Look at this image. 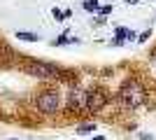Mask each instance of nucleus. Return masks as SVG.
Returning a JSON list of instances; mask_svg holds the SVG:
<instances>
[{"label": "nucleus", "instance_id": "obj_3", "mask_svg": "<svg viewBox=\"0 0 156 140\" xmlns=\"http://www.w3.org/2000/svg\"><path fill=\"white\" fill-rule=\"evenodd\" d=\"M35 107H37V112L47 114V117H51L61 110V93L58 89L54 87H44L42 91L35 93Z\"/></svg>", "mask_w": 156, "mask_h": 140}, {"label": "nucleus", "instance_id": "obj_8", "mask_svg": "<svg viewBox=\"0 0 156 140\" xmlns=\"http://www.w3.org/2000/svg\"><path fill=\"white\" fill-rule=\"evenodd\" d=\"M100 2H98V0H84V9L86 12H98V9H100Z\"/></svg>", "mask_w": 156, "mask_h": 140}, {"label": "nucleus", "instance_id": "obj_12", "mask_svg": "<svg viewBox=\"0 0 156 140\" xmlns=\"http://www.w3.org/2000/svg\"><path fill=\"white\" fill-rule=\"evenodd\" d=\"M98 12H100V16H105V14H110V12H112V5H105V7H100Z\"/></svg>", "mask_w": 156, "mask_h": 140}, {"label": "nucleus", "instance_id": "obj_10", "mask_svg": "<svg viewBox=\"0 0 156 140\" xmlns=\"http://www.w3.org/2000/svg\"><path fill=\"white\" fill-rule=\"evenodd\" d=\"M149 35H151V31H144V33H140V35H137L135 40H137V42H147V40H149Z\"/></svg>", "mask_w": 156, "mask_h": 140}, {"label": "nucleus", "instance_id": "obj_2", "mask_svg": "<svg viewBox=\"0 0 156 140\" xmlns=\"http://www.w3.org/2000/svg\"><path fill=\"white\" fill-rule=\"evenodd\" d=\"M21 70L30 77H37V80H58L63 77V70H61L56 63H49V61H35V59H26Z\"/></svg>", "mask_w": 156, "mask_h": 140}, {"label": "nucleus", "instance_id": "obj_5", "mask_svg": "<svg viewBox=\"0 0 156 140\" xmlns=\"http://www.w3.org/2000/svg\"><path fill=\"white\" fill-rule=\"evenodd\" d=\"M110 103V93L103 87H93L89 89V98H86V114H96L100 112L105 105Z\"/></svg>", "mask_w": 156, "mask_h": 140}, {"label": "nucleus", "instance_id": "obj_4", "mask_svg": "<svg viewBox=\"0 0 156 140\" xmlns=\"http://www.w3.org/2000/svg\"><path fill=\"white\" fill-rule=\"evenodd\" d=\"M86 98H89V89L84 87H72L65 96V105H68V112L75 114H86Z\"/></svg>", "mask_w": 156, "mask_h": 140}, {"label": "nucleus", "instance_id": "obj_6", "mask_svg": "<svg viewBox=\"0 0 156 140\" xmlns=\"http://www.w3.org/2000/svg\"><path fill=\"white\" fill-rule=\"evenodd\" d=\"M68 42H77V38H70L68 33H63V35H58V38L51 42V47H63V45H68Z\"/></svg>", "mask_w": 156, "mask_h": 140}, {"label": "nucleus", "instance_id": "obj_14", "mask_svg": "<svg viewBox=\"0 0 156 140\" xmlns=\"http://www.w3.org/2000/svg\"><path fill=\"white\" fill-rule=\"evenodd\" d=\"M93 140H105V135H96V138H93Z\"/></svg>", "mask_w": 156, "mask_h": 140}, {"label": "nucleus", "instance_id": "obj_11", "mask_svg": "<svg viewBox=\"0 0 156 140\" xmlns=\"http://www.w3.org/2000/svg\"><path fill=\"white\" fill-rule=\"evenodd\" d=\"M51 14H54V19H65V14L61 12V9H56V7L51 9Z\"/></svg>", "mask_w": 156, "mask_h": 140}, {"label": "nucleus", "instance_id": "obj_7", "mask_svg": "<svg viewBox=\"0 0 156 140\" xmlns=\"http://www.w3.org/2000/svg\"><path fill=\"white\" fill-rule=\"evenodd\" d=\"M16 38L23 42H37L40 40V35H35V33H16Z\"/></svg>", "mask_w": 156, "mask_h": 140}, {"label": "nucleus", "instance_id": "obj_15", "mask_svg": "<svg viewBox=\"0 0 156 140\" xmlns=\"http://www.w3.org/2000/svg\"><path fill=\"white\" fill-rule=\"evenodd\" d=\"M14 140H16V138H14Z\"/></svg>", "mask_w": 156, "mask_h": 140}, {"label": "nucleus", "instance_id": "obj_9", "mask_svg": "<svg viewBox=\"0 0 156 140\" xmlns=\"http://www.w3.org/2000/svg\"><path fill=\"white\" fill-rule=\"evenodd\" d=\"M91 131H96V124H82V126H77V133H91Z\"/></svg>", "mask_w": 156, "mask_h": 140}, {"label": "nucleus", "instance_id": "obj_1", "mask_svg": "<svg viewBox=\"0 0 156 140\" xmlns=\"http://www.w3.org/2000/svg\"><path fill=\"white\" fill-rule=\"evenodd\" d=\"M114 100H117L121 107H126V110H137V107H142L144 103L149 100V96H147V89H144L142 82L135 80V77H128V80H124V84L119 87Z\"/></svg>", "mask_w": 156, "mask_h": 140}, {"label": "nucleus", "instance_id": "obj_13", "mask_svg": "<svg viewBox=\"0 0 156 140\" xmlns=\"http://www.w3.org/2000/svg\"><path fill=\"white\" fill-rule=\"evenodd\" d=\"M126 2H128V5H137V2H140V0H126Z\"/></svg>", "mask_w": 156, "mask_h": 140}]
</instances>
